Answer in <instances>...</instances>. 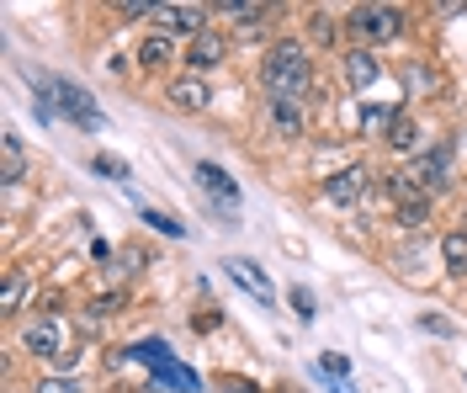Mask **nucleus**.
I'll return each mask as SVG.
<instances>
[{
    "instance_id": "16",
    "label": "nucleus",
    "mask_w": 467,
    "mask_h": 393,
    "mask_svg": "<svg viewBox=\"0 0 467 393\" xmlns=\"http://www.w3.org/2000/svg\"><path fill=\"white\" fill-rule=\"evenodd\" d=\"M271 122H276V133L297 139V133H303V107H297V101H271Z\"/></svg>"
},
{
    "instance_id": "9",
    "label": "nucleus",
    "mask_w": 467,
    "mask_h": 393,
    "mask_svg": "<svg viewBox=\"0 0 467 393\" xmlns=\"http://www.w3.org/2000/svg\"><path fill=\"white\" fill-rule=\"evenodd\" d=\"M54 91H58V101H64V112L75 122H86V128H101V112H96V101H90V91H80L75 80H54Z\"/></svg>"
},
{
    "instance_id": "10",
    "label": "nucleus",
    "mask_w": 467,
    "mask_h": 393,
    "mask_svg": "<svg viewBox=\"0 0 467 393\" xmlns=\"http://www.w3.org/2000/svg\"><path fill=\"white\" fill-rule=\"evenodd\" d=\"M207 101H213V91H207L202 75H181V80H171V107L175 112H207Z\"/></svg>"
},
{
    "instance_id": "17",
    "label": "nucleus",
    "mask_w": 467,
    "mask_h": 393,
    "mask_svg": "<svg viewBox=\"0 0 467 393\" xmlns=\"http://www.w3.org/2000/svg\"><path fill=\"white\" fill-rule=\"evenodd\" d=\"M414 144H420V128H414V118H399L393 128H388V150H399V154H414Z\"/></svg>"
},
{
    "instance_id": "8",
    "label": "nucleus",
    "mask_w": 467,
    "mask_h": 393,
    "mask_svg": "<svg viewBox=\"0 0 467 393\" xmlns=\"http://www.w3.org/2000/svg\"><path fill=\"white\" fill-rule=\"evenodd\" d=\"M223 272H229L255 303H276V293H271V282H265V272L255 266V261H244V255H229V261H223Z\"/></svg>"
},
{
    "instance_id": "11",
    "label": "nucleus",
    "mask_w": 467,
    "mask_h": 393,
    "mask_svg": "<svg viewBox=\"0 0 467 393\" xmlns=\"http://www.w3.org/2000/svg\"><path fill=\"white\" fill-rule=\"evenodd\" d=\"M197 186H202L213 202H223V208H234V202H239V186H234V176L223 171V165H213V160H202V165H197Z\"/></svg>"
},
{
    "instance_id": "24",
    "label": "nucleus",
    "mask_w": 467,
    "mask_h": 393,
    "mask_svg": "<svg viewBox=\"0 0 467 393\" xmlns=\"http://www.w3.org/2000/svg\"><path fill=\"white\" fill-rule=\"evenodd\" d=\"M37 393H80L75 377H48V383H37Z\"/></svg>"
},
{
    "instance_id": "13",
    "label": "nucleus",
    "mask_w": 467,
    "mask_h": 393,
    "mask_svg": "<svg viewBox=\"0 0 467 393\" xmlns=\"http://www.w3.org/2000/svg\"><path fill=\"white\" fill-rule=\"evenodd\" d=\"M378 75H382V64L372 48H356V54H346V80H350V91H367V86H378Z\"/></svg>"
},
{
    "instance_id": "5",
    "label": "nucleus",
    "mask_w": 467,
    "mask_h": 393,
    "mask_svg": "<svg viewBox=\"0 0 467 393\" xmlns=\"http://www.w3.org/2000/svg\"><path fill=\"white\" fill-rule=\"evenodd\" d=\"M388 197L399 202V218H404V223H425L431 197H420V181H414V176H388Z\"/></svg>"
},
{
    "instance_id": "3",
    "label": "nucleus",
    "mask_w": 467,
    "mask_h": 393,
    "mask_svg": "<svg viewBox=\"0 0 467 393\" xmlns=\"http://www.w3.org/2000/svg\"><path fill=\"white\" fill-rule=\"evenodd\" d=\"M27 351L37 357V362L69 367V351H64V319H54V314L32 319V325H27Z\"/></svg>"
},
{
    "instance_id": "1",
    "label": "nucleus",
    "mask_w": 467,
    "mask_h": 393,
    "mask_svg": "<svg viewBox=\"0 0 467 393\" xmlns=\"http://www.w3.org/2000/svg\"><path fill=\"white\" fill-rule=\"evenodd\" d=\"M308 80H314V64H308V48L303 43H276L261 64V86L271 91V101H297V96L308 91Z\"/></svg>"
},
{
    "instance_id": "29",
    "label": "nucleus",
    "mask_w": 467,
    "mask_h": 393,
    "mask_svg": "<svg viewBox=\"0 0 467 393\" xmlns=\"http://www.w3.org/2000/svg\"><path fill=\"white\" fill-rule=\"evenodd\" d=\"M122 16H128V22H133V16H154V5H144V0H128V5H122Z\"/></svg>"
},
{
    "instance_id": "12",
    "label": "nucleus",
    "mask_w": 467,
    "mask_h": 393,
    "mask_svg": "<svg viewBox=\"0 0 467 393\" xmlns=\"http://www.w3.org/2000/svg\"><path fill=\"white\" fill-rule=\"evenodd\" d=\"M229 59V37H223V32H202V37H192V69H197V75H207V69H213V64H223Z\"/></svg>"
},
{
    "instance_id": "6",
    "label": "nucleus",
    "mask_w": 467,
    "mask_h": 393,
    "mask_svg": "<svg viewBox=\"0 0 467 393\" xmlns=\"http://www.w3.org/2000/svg\"><path fill=\"white\" fill-rule=\"evenodd\" d=\"M361 191H367V171H361V165H346L340 176L324 181V202H329V208H356Z\"/></svg>"
},
{
    "instance_id": "21",
    "label": "nucleus",
    "mask_w": 467,
    "mask_h": 393,
    "mask_svg": "<svg viewBox=\"0 0 467 393\" xmlns=\"http://www.w3.org/2000/svg\"><path fill=\"white\" fill-rule=\"evenodd\" d=\"M22 287H27V276H22V272L5 276V293H0V308H5V314H16V303H22Z\"/></svg>"
},
{
    "instance_id": "18",
    "label": "nucleus",
    "mask_w": 467,
    "mask_h": 393,
    "mask_svg": "<svg viewBox=\"0 0 467 393\" xmlns=\"http://www.w3.org/2000/svg\"><path fill=\"white\" fill-rule=\"evenodd\" d=\"M441 250H446V272L462 276L467 272V234H462V229H457V234H446V240H441Z\"/></svg>"
},
{
    "instance_id": "2",
    "label": "nucleus",
    "mask_w": 467,
    "mask_h": 393,
    "mask_svg": "<svg viewBox=\"0 0 467 393\" xmlns=\"http://www.w3.org/2000/svg\"><path fill=\"white\" fill-rule=\"evenodd\" d=\"M350 32L367 43H393L404 32V11L399 5H361V11H350Z\"/></svg>"
},
{
    "instance_id": "20",
    "label": "nucleus",
    "mask_w": 467,
    "mask_h": 393,
    "mask_svg": "<svg viewBox=\"0 0 467 393\" xmlns=\"http://www.w3.org/2000/svg\"><path fill=\"white\" fill-rule=\"evenodd\" d=\"M399 118H404L399 107H367V112H361V128H382V133H388Z\"/></svg>"
},
{
    "instance_id": "26",
    "label": "nucleus",
    "mask_w": 467,
    "mask_h": 393,
    "mask_svg": "<svg viewBox=\"0 0 467 393\" xmlns=\"http://www.w3.org/2000/svg\"><path fill=\"white\" fill-rule=\"evenodd\" d=\"M314 37H319V43H335V22H329L324 11H314Z\"/></svg>"
},
{
    "instance_id": "23",
    "label": "nucleus",
    "mask_w": 467,
    "mask_h": 393,
    "mask_svg": "<svg viewBox=\"0 0 467 393\" xmlns=\"http://www.w3.org/2000/svg\"><path fill=\"white\" fill-rule=\"evenodd\" d=\"M319 372L335 383V377H346V372H350V362L340 357V351H324V357H319Z\"/></svg>"
},
{
    "instance_id": "19",
    "label": "nucleus",
    "mask_w": 467,
    "mask_h": 393,
    "mask_svg": "<svg viewBox=\"0 0 467 393\" xmlns=\"http://www.w3.org/2000/svg\"><path fill=\"white\" fill-rule=\"evenodd\" d=\"M154 383H171V388H181V393L197 388V377H192V372H181V367H175V357L165 367H154Z\"/></svg>"
},
{
    "instance_id": "28",
    "label": "nucleus",
    "mask_w": 467,
    "mask_h": 393,
    "mask_svg": "<svg viewBox=\"0 0 467 393\" xmlns=\"http://www.w3.org/2000/svg\"><path fill=\"white\" fill-rule=\"evenodd\" d=\"M218 319H223V314H218V308H202V314H197V319H192V325H197V330H218Z\"/></svg>"
},
{
    "instance_id": "27",
    "label": "nucleus",
    "mask_w": 467,
    "mask_h": 393,
    "mask_svg": "<svg viewBox=\"0 0 467 393\" xmlns=\"http://www.w3.org/2000/svg\"><path fill=\"white\" fill-rule=\"evenodd\" d=\"M96 171H101V176H117V181H128V165H117V160H107V154L96 160Z\"/></svg>"
},
{
    "instance_id": "22",
    "label": "nucleus",
    "mask_w": 467,
    "mask_h": 393,
    "mask_svg": "<svg viewBox=\"0 0 467 393\" xmlns=\"http://www.w3.org/2000/svg\"><path fill=\"white\" fill-rule=\"evenodd\" d=\"M144 223H149V229H160V234H171V240H181V234H186L175 218H165V212H154V208H144Z\"/></svg>"
},
{
    "instance_id": "15",
    "label": "nucleus",
    "mask_w": 467,
    "mask_h": 393,
    "mask_svg": "<svg viewBox=\"0 0 467 393\" xmlns=\"http://www.w3.org/2000/svg\"><path fill=\"white\" fill-rule=\"evenodd\" d=\"M139 64L154 69V75H160V69H171V64H175V43H171V37H149L144 48H139Z\"/></svg>"
},
{
    "instance_id": "4",
    "label": "nucleus",
    "mask_w": 467,
    "mask_h": 393,
    "mask_svg": "<svg viewBox=\"0 0 467 393\" xmlns=\"http://www.w3.org/2000/svg\"><path fill=\"white\" fill-rule=\"evenodd\" d=\"M414 181H420V191H446V181H451V144L414 154Z\"/></svg>"
},
{
    "instance_id": "14",
    "label": "nucleus",
    "mask_w": 467,
    "mask_h": 393,
    "mask_svg": "<svg viewBox=\"0 0 467 393\" xmlns=\"http://www.w3.org/2000/svg\"><path fill=\"white\" fill-rule=\"evenodd\" d=\"M22 165H27V154H22V139H16V133H5V139H0V181L16 186V181H22Z\"/></svg>"
},
{
    "instance_id": "25",
    "label": "nucleus",
    "mask_w": 467,
    "mask_h": 393,
    "mask_svg": "<svg viewBox=\"0 0 467 393\" xmlns=\"http://www.w3.org/2000/svg\"><path fill=\"white\" fill-rule=\"evenodd\" d=\"M420 325L431 335H451V319H446V314H420Z\"/></svg>"
},
{
    "instance_id": "7",
    "label": "nucleus",
    "mask_w": 467,
    "mask_h": 393,
    "mask_svg": "<svg viewBox=\"0 0 467 393\" xmlns=\"http://www.w3.org/2000/svg\"><path fill=\"white\" fill-rule=\"evenodd\" d=\"M202 22H207L202 5H154L160 37H171V32H197V37H202Z\"/></svg>"
}]
</instances>
